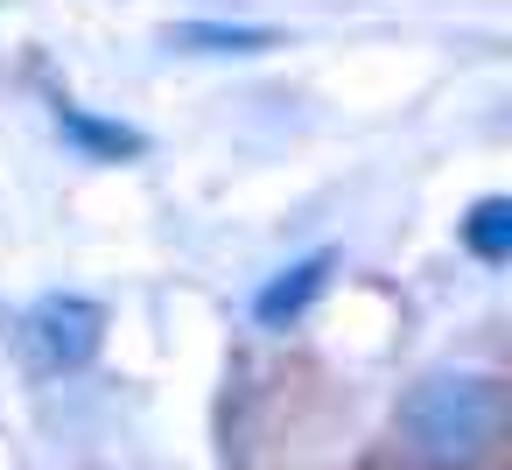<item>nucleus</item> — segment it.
I'll return each mask as SVG.
<instances>
[{"label":"nucleus","instance_id":"20e7f679","mask_svg":"<svg viewBox=\"0 0 512 470\" xmlns=\"http://www.w3.org/2000/svg\"><path fill=\"white\" fill-rule=\"evenodd\" d=\"M274 43L281 36L253 29V22H176L169 29V50H190V57H260Z\"/></svg>","mask_w":512,"mask_h":470},{"label":"nucleus","instance_id":"f257e3e1","mask_svg":"<svg viewBox=\"0 0 512 470\" xmlns=\"http://www.w3.org/2000/svg\"><path fill=\"white\" fill-rule=\"evenodd\" d=\"M393 428H400L414 463H428V470H477L498 449V435H505V386L484 365L421 372L400 393Z\"/></svg>","mask_w":512,"mask_h":470},{"label":"nucleus","instance_id":"39448f33","mask_svg":"<svg viewBox=\"0 0 512 470\" xmlns=\"http://www.w3.org/2000/svg\"><path fill=\"white\" fill-rule=\"evenodd\" d=\"M57 134L64 141H78L85 155H99V162H120V155H141L148 148V134L141 127H120V120H99V113H85V106H57Z\"/></svg>","mask_w":512,"mask_h":470},{"label":"nucleus","instance_id":"423d86ee","mask_svg":"<svg viewBox=\"0 0 512 470\" xmlns=\"http://www.w3.org/2000/svg\"><path fill=\"white\" fill-rule=\"evenodd\" d=\"M463 246L498 267V260L512 253V204H505V197H477L470 218H463Z\"/></svg>","mask_w":512,"mask_h":470},{"label":"nucleus","instance_id":"f03ea898","mask_svg":"<svg viewBox=\"0 0 512 470\" xmlns=\"http://www.w3.org/2000/svg\"><path fill=\"white\" fill-rule=\"evenodd\" d=\"M22 337H29L36 365L78 372V365H92L99 344H106V309H99L92 295H43V302L22 316Z\"/></svg>","mask_w":512,"mask_h":470},{"label":"nucleus","instance_id":"7ed1b4c3","mask_svg":"<svg viewBox=\"0 0 512 470\" xmlns=\"http://www.w3.org/2000/svg\"><path fill=\"white\" fill-rule=\"evenodd\" d=\"M330 267H337V253H330V246H316V253L288 260V267H281V274L253 295V316H260L267 330H288V323H295V316H302V309L330 288Z\"/></svg>","mask_w":512,"mask_h":470}]
</instances>
